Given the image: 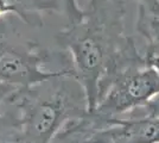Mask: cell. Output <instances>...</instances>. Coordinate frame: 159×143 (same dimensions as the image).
<instances>
[{"instance_id": "8", "label": "cell", "mask_w": 159, "mask_h": 143, "mask_svg": "<svg viewBox=\"0 0 159 143\" xmlns=\"http://www.w3.org/2000/svg\"><path fill=\"white\" fill-rule=\"evenodd\" d=\"M0 143H21L18 128L10 117L0 113Z\"/></svg>"}, {"instance_id": "12", "label": "cell", "mask_w": 159, "mask_h": 143, "mask_svg": "<svg viewBox=\"0 0 159 143\" xmlns=\"http://www.w3.org/2000/svg\"><path fill=\"white\" fill-rule=\"evenodd\" d=\"M146 61L150 66H152L156 70L159 72V56H156V55H145Z\"/></svg>"}, {"instance_id": "1", "label": "cell", "mask_w": 159, "mask_h": 143, "mask_svg": "<svg viewBox=\"0 0 159 143\" xmlns=\"http://www.w3.org/2000/svg\"><path fill=\"white\" fill-rule=\"evenodd\" d=\"M125 19L124 0H88L82 18L55 36L61 50L70 55L74 74L86 89L89 112L113 73L143 55L126 34Z\"/></svg>"}, {"instance_id": "13", "label": "cell", "mask_w": 159, "mask_h": 143, "mask_svg": "<svg viewBox=\"0 0 159 143\" xmlns=\"http://www.w3.org/2000/svg\"><path fill=\"white\" fill-rule=\"evenodd\" d=\"M12 91H14V89L11 88V87H7V86H2V85H0V104H1V102H2L7 95L12 92Z\"/></svg>"}, {"instance_id": "2", "label": "cell", "mask_w": 159, "mask_h": 143, "mask_svg": "<svg viewBox=\"0 0 159 143\" xmlns=\"http://www.w3.org/2000/svg\"><path fill=\"white\" fill-rule=\"evenodd\" d=\"M1 104H6L2 113L18 128L21 143H52L89 112L86 89L71 72L14 89Z\"/></svg>"}, {"instance_id": "5", "label": "cell", "mask_w": 159, "mask_h": 143, "mask_svg": "<svg viewBox=\"0 0 159 143\" xmlns=\"http://www.w3.org/2000/svg\"><path fill=\"white\" fill-rule=\"evenodd\" d=\"M66 143H159V117L102 119L88 112L63 132Z\"/></svg>"}, {"instance_id": "6", "label": "cell", "mask_w": 159, "mask_h": 143, "mask_svg": "<svg viewBox=\"0 0 159 143\" xmlns=\"http://www.w3.org/2000/svg\"><path fill=\"white\" fill-rule=\"evenodd\" d=\"M137 30L146 42L145 55L159 56V12L138 5Z\"/></svg>"}, {"instance_id": "3", "label": "cell", "mask_w": 159, "mask_h": 143, "mask_svg": "<svg viewBox=\"0 0 159 143\" xmlns=\"http://www.w3.org/2000/svg\"><path fill=\"white\" fill-rule=\"evenodd\" d=\"M17 18L16 14L0 18V85L17 89L63 73L49 68L56 54L21 31Z\"/></svg>"}, {"instance_id": "10", "label": "cell", "mask_w": 159, "mask_h": 143, "mask_svg": "<svg viewBox=\"0 0 159 143\" xmlns=\"http://www.w3.org/2000/svg\"><path fill=\"white\" fill-rule=\"evenodd\" d=\"M8 14H16L20 18L19 8L14 4L10 2V1H6V0H0V18L4 17V16H8Z\"/></svg>"}, {"instance_id": "11", "label": "cell", "mask_w": 159, "mask_h": 143, "mask_svg": "<svg viewBox=\"0 0 159 143\" xmlns=\"http://www.w3.org/2000/svg\"><path fill=\"white\" fill-rule=\"evenodd\" d=\"M137 2L152 12H159V0H137Z\"/></svg>"}, {"instance_id": "7", "label": "cell", "mask_w": 159, "mask_h": 143, "mask_svg": "<svg viewBox=\"0 0 159 143\" xmlns=\"http://www.w3.org/2000/svg\"><path fill=\"white\" fill-rule=\"evenodd\" d=\"M19 8L20 18L34 27L43 24V13L62 10L61 0H6Z\"/></svg>"}, {"instance_id": "4", "label": "cell", "mask_w": 159, "mask_h": 143, "mask_svg": "<svg viewBox=\"0 0 159 143\" xmlns=\"http://www.w3.org/2000/svg\"><path fill=\"white\" fill-rule=\"evenodd\" d=\"M159 95V72L145 55L121 64L108 79L92 113L102 119L118 118L128 111L147 107Z\"/></svg>"}, {"instance_id": "9", "label": "cell", "mask_w": 159, "mask_h": 143, "mask_svg": "<svg viewBox=\"0 0 159 143\" xmlns=\"http://www.w3.org/2000/svg\"><path fill=\"white\" fill-rule=\"evenodd\" d=\"M62 10L64 11L69 23H75L80 21L83 16V7L79 6L77 0H61Z\"/></svg>"}]
</instances>
